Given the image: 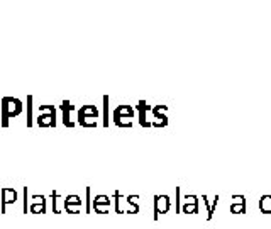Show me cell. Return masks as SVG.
Wrapping results in <instances>:
<instances>
[{
	"mask_svg": "<svg viewBox=\"0 0 271 229\" xmlns=\"http://www.w3.org/2000/svg\"><path fill=\"white\" fill-rule=\"evenodd\" d=\"M22 112V102L14 97H3L2 99V126H9V119L15 117Z\"/></svg>",
	"mask_w": 271,
	"mask_h": 229,
	"instance_id": "cell-1",
	"label": "cell"
},
{
	"mask_svg": "<svg viewBox=\"0 0 271 229\" xmlns=\"http://www.w3.org/2000/svg\"><path fill=\"white\" fill-rule=\"evenodd\" d=\"M153 209H155V216H153V219H158L161 214H168L169 209H171V199H169V195H155V202H153Z\"/></svg>",
	"mask_w": 271,
	"mask_h": 229,
	"instance_id": "cell-2",
	"label": "cell"
},
{
	"mask_svg": "<svg viewBox=\"0 0 271 229\" xmlns=\"http://www.w3.org/2000/svg\"><path fill=\"white\" fill-rule=\"evenodd\" d=\"M168 106H155L151 111L153 114V127H164L168 126Z\"/></svg>",
	"mask_w": 271,
	"mask_h": 229,
	"instance_id": "cell-3",
	"label": "cell"
},
{
	"mask_svg": "<svg viewBox=\"0 0 271 229\" xmlns=\"http://www.w3.org/2000/svg\"><path fill=\"white\" fill-rule=\"evenodd\" d=\"M63 207L68 214H80V209H82V197L80 195H66L63 200Z\"/></svg>",
	"mask_w": 271,
	"mask_h": 229,
	"instance_id": "cell-4",
	"label": "cell"
},
{
	"mask_svg": "<svg viewBox=\"0 0 271 229\" xmlns=\"http://www.w3.org/2000/svg\"><path fill=\"white\" fill-rule=\"evenodd\" d=\"M136 107H137V114H139V124L141 126L143 127H151L153 122L148 119V114L153 111V107L148 106V102H144V100H139Z\"/></svg>",
	"mask_w": 271,
	"mask_h": 229,
	"instance_id": "cell-5",
	"label": "cell"
},
{
	"mask_svg": "<svg viewBox=\"0 0 271 229\" xmlns=\"http://www.w3.org/2000/svg\"><path fill=\"white\" fill-rule=\"evenodd\" d=\"M15 200H17V192H15V188L3 187L2 188V200H0V209H2V214H5L7 206H9V204H15Z\"/></svg>",
	"mask_w": 271,
	"mask_h": 229,
	"instance_id": "cell-6",
	"label": "cell"
},
{
	"mask_svg": "<svg viewBox=\"0 0 271 229\" xmlns=\"http://www.w3.org/2000/svg\"><path fill=\"white\" fill-rule=\"evenodd\" d=\"M92 206H94V211L97 212V214H107L108 209H110V197L108 195H95Z\"/></svg>",
	"mask_w": 271,
	"mask_h": 229,
	"instance_id": "cell-7",
	"label": "cell"
},
{
	"mask_svg": "<svg viewBox=\"0 0 271 229\" xmlns=\"http://www.w3.org/2000/svg\"><path fill=\"white\" fill-rule=\"evenodd\" d=\"M198 197L197 195H192V194H187L183 197V206H181V211L185 214H198Z\"/></svg>",
	"mask_w": 271,
	"mask_h": 229,
	"instance_id": "cell-8",
	"label": "cell"
},
{
	"mask_svg": "<svg viewBox=\"0 0 271 229\" xmlns=\"http://www.w3.org/2000/svg\"><path fill=\"white\" fill-rule=\"evenodd\" d=\"M61 112H63V124L66 127H73L75 120L71 117V114L75 112V106H71L70 100H63L61 102Z\"/></svg>",
	"mask_w": 271,
	"mask_h": 229,
	"instance_id": "cell-9",
	"label": "cell"
},
{
	"mask_svg": "<svg viewBox=\"0 0 271 229\" xmlns=\"http://www.w3.org/2000/svg\"><path fill=\"white\" fill-rule=\"evenodd\" d=\"M230 212L232 214H246V197L244 195H232L230 197Z\"/></svg>",
	"mask_w": 271,
	"mask_h": 229,
	"instance_id": "cell-10",
	"label": "cell"
},
{
	"mask_svg": "<svg viewBox=\"0 0 271 229\" xmlns=\"http://www.w3.org/2000/svg\"><path fill=\"white\" fill-rule=\"evenodd\" d=\"M114 199H115V212L117 214H127V209H129L127 197H122V194H120L119 190H115Z\"/></svg>",
	"mask_w": 271,
	"mask_h": 229,
	"instance_id": "cell-11",
	"label": "cell"
},
{
	"mask_svg": "<svg viewBox=\"0 0 271 229\" xmlns=\"http://www.w3.org/2000/svg\"><path fill=\"white\" fill-rule=\"evenodd\" d=\"M202 200H204L205 207H207V221H210L214 218V212H216V207L219 204V195H214L210 199L209 195H202Z\"/></svg>",
	"mask_w": 271,
	"mask_h": 229,
	"instance_id": "cell-12",
	"label": "cell"
},
{
	"mask_svg": "<svg viewBox=\"0 0 271 229\" xmlns=\"http://www.w3.org/2000/svg\"><path fill=\"white\" fill-rule=\"evenodd\" d=\"M136 111L132 106H117L114 111V117H131L134 119Z\"/></svg>",
	"mask_w": 271,
	"mask_h": 229,
	"instance_id": "cell-13",
	"label": "cell"
},
{
	"mask_svg": "<svg viewBox=\"0 0 271 229\" xmlns=\"http://www.w3.org/2000/svg\"><path fill=\"white\" fill-rule=\"evenodd\" d=\"M76 117H97L99 119V109L97 106H82L76 112Z\"/></svg>",
	"mask_w": 271,
	"mask_h": 229,
	"instance_id": "cell-14",
	"label": "cell"
},
{
	"mask_svg": "<svg viewBox=\"0 0 271 229\" xmlns=\"http://www.w3.org/2000/svg\"><path fill=\"white\" fill-rule=\"evenodd\" d=\"M38 126L39 127H54L56 126V114H39Z\"/></svg>",
	"mask_w": 271,
	"mask_h": 229,
	"instance_id": "cell-15",
	"label": "cell"
},
{
	"mask_svg": "<svg viewBox=\"0 0 271 229\" xmlns=\"http://www.w3.org/2000/svg\"><path fill=\"white\" fill-rule=\"evenodd\" d=\"M127 202H129V209L127 214H137L139 212V195H127Z\"/></svg>",
	"mask_w": 271,
	"mask_h": 229,
	"instance_id": "cell-16",
	"label": "cell"
},
{
	"mask_svg": "<svg viewBox=\"0 0 271 229\" xmlns=\"http://www.w3.org/2000/svg\"><path fill=\"white\" fill-rule=\"evenodd\" d=\"M260 211L263 214H271V194L263 195L260 199Z\"/></svg>",
	"mask_w": 271,
	"mask_h": 229,
	"instance_id": "cell-17",
	"label": "cell"
},
{
	"mask_svg": "<svg viewBox=\"0 0 271 229\" xmlns=\"http://www.w3.org/2000/svg\"><path fill=\"white\" fill-rule=\"evenodd\" d=\"M59 194L56 190H53L51 192V202H53V212H54V214H59V212H61V207H59Z\"/></svg>",
	"mask_w": 271,
	"mask_h": 229,
	"instance_id": "cell-18",
	"label": "cell"
},
{
	"mask_svg": "<svg viewBox=\"0 0 271 229\" xmlns=\"http://www.w3.org/2000/svg\"><path fill=\"white\" fill-rule=\"evenodd\" d=\"M78 124L83 127H95L97 117H78Z\"/></svg>",
	"mask_w": 271,
	"mask_h": 229,
	"instance_id": "cell-19",
	"label": "cell"
},
{
	"mask_svg": "<svg viewBox=\"0 0 271 229\" xmlns=\"http://www.w3.org/2000/svg\"><path fill=\"white\" fill-rule=\"evenodd\" d=\"M115 126L119 127H132V119L131 117H114Z\"/></svg>",
	"mask_w": 271,
	"mask_h": 229,
	"instance_id": "cell-20",
	"label": "cell"
},
{
	"mask_svg": "<svg viewBox=\"0 0 271 229\" xmlns=\"http://www.w3.org/2000/svg\"><path fill=\"white\" fill-rule=\"evenodd\" d=\"M29 211L32 214H46V204H31Z\"/></svg>",
	"mask_w": 271,
	"mask_h": 229,
	"instance_id": "cell-21",
	"label": "cell"
},
{
	"mask_svg": "<svg viewBox=\"0 0 271 229\" xmlns=\"http://www.w3.org/2000/svg\"><path fill=\"white\" fill-rule=\"evenodd\" d=\"M90 187H87L85 188V195H87V200H85V212H87V214H90V211H92V202H94V200L90 199Z\"/></svg>",
	"mask_w": 271,
	"mask_h": 229,
	"instance_id": "cell-22",
	"label": "cell"
},
{
	"mask_svg": "<svg viewBox=\"0 0 271 229\" xmlns=\"http://www.w3.org/2000/svg\"><path fill=\"white\" fill-rule=\"evenodd\" d=\"M104 126L107 127L108 126V97L105 95L104 97Z\"/></svg>",
	"mask_w": 271,
	"mask_h": 229,
	"instance_id": "cell-23",
	"label": "cell"
},
{
	"mask_svg": "<svg viewBox=\"0 0 271 229\" xmlns=\"http://www.w3.org/2000/svg\"><path fill=\"white\" fill-rule=\"evenodd\" d=\"M32 126V97H27V127Z\"/></svg>",
	"mask_w": 271,
	"mask_h": 229,
	"instance_id": "cell-24",
	"label": "cell"
},
{
	"mask_svg": "<svg viewBox=\"0 0 271 229\" xmlns=\"http://www.w3.org/2000/svg\"><path fill=\"white\" fill-rule=\"evenodd\" d=\"M175 204H176V207H175L176 214H181V188H180V187H176V199H175Z\"/></svg>",
	"mask_w": 271,
	"mask_h": 229,
	"instance_id": "cell-25",
	"label": "cell"
},
{
	"mask_svg": "<svg viewBox=\"0 0 271 229\" xmlns=\"http://www.w3.org/2000/svg\"><path fill=\"white\" fill-rule=\"evenodd\" d=\"M39 114H56L54 106H39Z\"/></svg>",
	"mask_w": 271,
	"mask_h": 229,
	"instance_id": "cell-26",
	"label": "cell"
},
{
	"mask_svg": "<svg viewBox=\"0 0 271 229\" xmlns=\"http://www.w3.org/2000/svg\"><path fill=\"white\" fill-rule=\"evenodd\" d=\"M31 199H32V204H46V197L44 195L34 194V195H31Z\"/></svg>",
	"mask_w": 271,
	"mask_h": 229,
	"instance_id": "cell-27",
	"label": "cell"
},
{
	"mask_svg": "<svg viewBox=\"0 0 271 229\" xmlns=\"http://www.w3.org/2000/svg\"><path fill=\"white\" fill-rule=\"evenodd\" d=\"M24 212L27 214V187H24Z\"/></svg>",
	"mask_w": 271,
	"mask_h": 229,
	"instance_id": "cell-28",
	"label": "cell"
}]
</instances>
